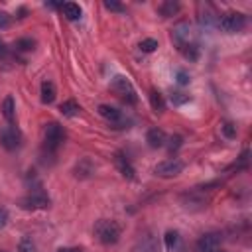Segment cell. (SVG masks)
I'll return each mask as SVG.
<instances>
[{
    "instance_id": "9a60e30c",
    "label": "cell",
    "mask_w": 252,
    "mask_h": 252,
    "mask_svg": "<svg viewBox=\"0 0 252 252\" xmlns=\"http://www.w3.org/2000/svg\"><path fill=\"white\" fill-rule=\"evenodd\" d=\"M75 177H81V179H85V177H89L91 173H94V165H93V161L91 159H81L77 165H75Z\"/></svg>"
},
{
    "instance_id": "8992f818",
    "label": "cell",
    "mask_w": 252,
    "mask_h": 252,
    "mask_svg": "<svg viewBox=\"0 0 252 252\" xmlns=\"http://www.w3.org/2000/svg\"><path fill=\"white\" fill-rule=\"evenodd\" d=\"M20 140H22V136H20L18 128L12 126V124L0 132V142H2V146H4L6 150H16V148L20 146Z\"/></svg>"
},
{
    "instance_id": "836d02e7",
    "label": "cell",
    "mask_w": 252,
    "mask_h": 252,
    "mask_svg": "<svg viewBox=\"0 0 252 252\" xmlns=\"http://www.w3.org/2000/svg\"><path fill=\"white\" fill-rule=\"evenodd\" d=\"M213 252H224V250H222V248L219 246V248H217V250H213Z\"/></svg>"
},
{
    "instance_id": "ffe728a7",
    "label": "cell",
    "mask_w": 252,
    "mask_h": 252,
    "mask_svg": "<svg viewBox=\"0 0 252 252\" xmlns=\"http://www.w3.org/2000/svg\"><path fill=\"white\" fill-rule=\"evenodd\" d=\"M158 10H159V14H161L163 18H169V16H173V14L179 10V4H177V2L167 0V2H161V4L158 6Z\"/></svg>"
},
{
    "instance_id": "3957f363",
    "label": "cell",
    "mask_w": 252,
    "mask_h": 252,
    "mask_svg": "<svg viewBox=\"0 0 252 252\" xmlns=\"http://www.w3.org/2000/svg\"><path fill=\"white\" fill-rule=\"evenodd\" d=\"M43 142L49 152H55L65 142V130L59 122H47L43 128Z\"/></svg>"
},
{
    "instance_id": "f1b7e54d",
    "label": "cell",
    "mask_w": 252,
    "mask_h": 252,
    "mask_svg": "<svg viewBox=\"0 0 252 252\" xmlns=\"http://www.w3.org/2000/svg\"><path fill=\"white\" fill-rule=\"evenodd\" d=\"M181 146V136H171L169 138V144H167V148H169V152H173V150H177Z\"/></svg>"
},
{
    "instance_id": "f546056e",
    "label": "cell",
    "mask_w": 252,
    "mask_h": 252,
    "mask_svg": "<svg viewBox=\"0 0 252 252\" xmlns=\"http://www.w3.org/2000/svg\"><path fill=\"white\" fill-rule=\"evenodd\" d=\"M8 26H10V16L0 10V30H4V28H8Z\"/></svg>"
},
{
    "instance_id": "6da1fadb",
    "label": "cell",
    "mask_w": 252,
    "mask_h": 252,
    "mask_svg": "<svg viewBox=\"0 0 252 252\" xmlns=\"http://www.w3.org/2000/svg\"><path fill=\"white\" fill-rule=\"evenodd\" d=\"M120 224L116 220H110V219H98L94 222V236L98 242L110 246V244H116L120 240Z\"/></svg>"
},
{
    "instance_id": "4316f807",
    "label": "cell",
    "mask_w": 252,
    "mask_h": 252,
    "mask_svg": "<svg viewBox=\"0 0 252 252\" xmlns=\"http://www.w3.org/2000/svg\"><path fill=\"white\" fill-rule=\"evenodd\" d=\"M104 8L110 10V12H124V6L116 0H104Z\"/></svg>"
},
{
    "instance_id": "44dd1931",
    "label": "cell",
    "mask_w": 252,
    "mask_h": 252,
    "mask_svg": "<svg viewBox=\"0 0 252 252\" xmlns=\"http://www.w3.org/2000/svg\"><path fill=\"white\" fill-rule=\"evenodd\" d=\"M150 102H152V108H154L156 112H163V110H165L163 96H161L158 91H152V93H150Z\"/></svg>"
},
{
    "instance_id": "7c38bea8",
    "label": "cell",
    "mask_w": 252,
    "mask_h": 252,
    "mask_svg": "<svg viewBox=\"0 0 252 252\" xmlns=\"http://www.w3.org/2000/svg\"><path fill=\"white\" fill-rule=\"evenodd\" d=\"M114 161H116V167L120 169V173L126 177V179H134L136 175V171H134V167H132V163L122 156V154H116V158H114Z\"/></svg>"
},
{
    "instance_id": "4fadbf2b",
    "label": "cell",
    "mask_w": 252,
    "mask_h": 252,
    "mask_svg": "<svg viewBox=\"0 0 252 252\" xmlns=\"http://www.w3.org/2000/svg\"><path fill=\"white\" fill-rule=\"evenodd\" d=\"M163 242H165L167 252H179V248H181V238H179L177 230H167L163 236Z\"/></svg>"
},
{
    "instance_id": "ba28073f",
    "label": "cell",
    "mask_w": 252,
    "mask_h": 252,
    "mask_svg": "<svg viewBox=\"0 0 252 252\" xmlns=\"http://www.w3.org/2000/svg\"><path fill=\"white\" fill-rule=\"evenodd\" d=\"M20 207L22 209H47L49 207V199L43 197V195H30L26 199L20 201Z\"/></svg>"
},
{
    "instance_id": "ac0fdd59",
    "label": "cell",
    "mask_w": 252,
    "mask_h": 252,
    "mask_svg": "<svg viewBox=\"0 0 252 252\" xmlns=\"http://www.w3.org/2000/svg\"><path fill=\"white\" fill-rule=\"evenodd\" d=\"M179 51H181L183 57L189 59V61H197V59H199V45H197V43H191V41H189V43L181 45Z\"/></svg>"
},
{
    "instance_id": "2e32d148",
    "label": "cell",
    "mask_w": 252,
    "mask_h": 252,
    "mask_svg": "<svg viewBox=\"0 0 252 252\" xmlns=\"http://www.w3.org/2000/svg\"><path fill=\"white\" fill-rule=\"evenodd\" d=\"M55 94H57V89L51 81H43L41 83V102L45 104H51L55 100Z\"/></svg>"
},
{
    "instance_id": "277c9868",
    "label": "cell",
    "mask_w": 252,
    "mask_h": 252,
    "mask_svg": "<svg viewBox=\"0 0 252 252\" xmlns=\"http://www.w3.org/2000/svg\"><path fill=\"white\" fill-rule=\"evenodd\" d=\"M185 163L177 158H169V159H163L159 161L156 167H154V173L158 177H163V179H169V177H177L181 171H183Z\"/></svg>"
},
{
    "instance_id": "30bf717a",
    "label": "cell",
    "mask_w": 252,
    "mask_h": 252,
    "mask_svg": "<svg viewBox=\"0 0 252 252\" xmlns=\"http://www.w3.org/2000/svg\"><path fill=\"white\" fill-rule=\"evenodd\" d=\"M98 114L102 118H106L108 122H120L122 120V110H118L116 106H110V104H98Z\"/></svg>"
},
{
    "instance_id": "d6a6232c",
    "label": "cell",
    "mask_w": 252,
    "mask_h": 252,
    "mask_svg": "<svg viewBox=\"0 0 252 252\" xmlns=\"http://www.w3.org/2000/svg\"><path fill=\"white\" fill-rule=\"evenodd\" d=\"M0 55H6V45H4L2 39H0Z\"/></svg>"
},
{
    "instance_id": "4dcf8cb0",
    "label": "cell",
    "mask_w": 252,
    "mask_h": 252,
    "mask_svg": "<svg viewBox=\"0 0 252 252\" xmlns=\"http://www.w3.org/2000/svg\"><path fill=\"white\" fill-rule=\"evenodd\" d=\"M6 222H8V213H6V209H0V228H4Z\"/></svg>"
},
{
    "instance_id": "7402d4cb",
    "label": "cell",
    "mask_w": 252,
    "mask_h": 252,
    "mask_svg": "<svg viewBox=\"0 0 252 252\" xmlns=\"http://www.w3.org/2000/svg\"><path fill=\"white\" fill-rule=\"evenodd\" d=\"M138 49H140L142 53H152V51L158 49V39H154V37H146V39H142V41L138 43Z\"/></svg>"
},
{
    "instance_id": "7a4b0ae2",
    "label": "cell",
    "mask_w": 252,
    "mask_h": 252,
    "mask_svg": "<svg viewBox=\"0 0 252 252\" xmlns=\"http://www.w3.org/2000/svg\"><path fill=\"white\" fill-rule=\"evenodd\" d=\"M110 91L116 93V96H118L120 100H124L126 104H136V102H138L136 89L132 87V83H130L124 75L112 77V81H110Z\"/></svg>"
},
{
    "instance_id": "52a82bcc",
    "label": "cell",
    "mask_w": 252,
    "mask_h": 252,
    "mask_svg": "<svg viewBox=\"0 0 252 252\" xmlns=\"http://www.w3.org/2000/svg\"><path fill=\"white\" fill-rule=\"evenodd\" d=\"M220 246V236L217 232H207L197 240V252H213Z\"/></svg>"
},
{
    "instance_id": "603a6c76",
    "label": "cell",
    "mask_w": 252,
    "mask_h": 252,
    "mask_svg": "<svg viewBox=\"0 0 252 252\" xmlns=\"http://www.w3.org/2000/svg\"><path fill=\"white\" fill-rule=\"evenodd\" d=\"M220 132H222V136H224V138L232 140V138H236V124L226 120V122H222V124H220Z\"/></svg>"
},
{
    "instance_id": "484cf974",
    "label": "cell",
    "mask_w": 252,
    "mask_h": 252,
    "mask_svg": "<svg viewBox=\"0 0 252 252\" xmlns=\"http://www.w3.org/2000/svg\"><path fill=\"white\" fill-rule=\"evenodd\" d=\"M189 100H191V96L185 94V93H173V94H171V102H173L175 106L185 104V102H189Z\"/></svg>"
},
{
    "instance_id": "8fae6325",
    "label": "cell",
    "mask_w": 252,
    "mask_h": 252,
    "mask_svg": "<svg viewBox=\"0 0 252 252\" xmlns=\"http://www.w3.org/2000/svg\"><path fill=\"white\" fill-rule=\"evenodd\" d=\"M61 14H63L69 22H75V20L81 18L83 10H81V6L75 4V2H65V4H61Z\"/></svg>"
},
{
    "instance_id": "d6986e66",
    "label": "cell",
    "mask_w": 252,
    "mask_h": 252,
    "mask_svg": "<svg viewBox=\"0 0 252 252\" xmlns=\"http://www.w3.org/2000/svg\"><path fill=\"white\" fill-rule=\"evenodd\" d=\"M59 112L63 114V116H77L79 112H81V106L75 102V100H65V102H61V106H59Z\"/></svg>"
},
{
    "instance_id": "5bb4252c",
    "label": "cell",
    "mask_w": 252,
    "mask_h": 252,
    "mask_svg": "<svg viewBox=\"0 0 252 252\" xmlns=\"http://www.w3.org/2000/svg\"><path fill=\"white\" fill-rule=\"evenodd\" d=\"M171 37H173V41L177 43V47L189 43V28H187V24H179V26L173 30Z\"/></svg>"
},
{
    "instance_id": "cb8c5ba5",
    "label": "cell",
    "mask_w": 252,
    "mask_h": 252,
    "mask_svg": "<svg viewBox=\"0 0 252 252\" xmlns=\"http://www.w3.org/2000/svg\"><path fill=\"white\" fill-rule=\"evenodd\" d=\"M18 250H20V252H37V250H35V242H33L30 236H24V238L20 240Z\"/></svg>"
},
{
    "instance_id": "d4e9b609",
    "label": "cell",
    "mask_w": 252,
    "mask_h": 252,
    "mask_svg": "<svg viewBox=\"0 0 252 252\" xmlns=\"http://www.w3.org/2000/svg\"><path fill=\"white\" fill-rule=\"evenodd\" d=\"M16 47H18L20 51H32V49L35 47V41L30 39V37H22V39L16 41Z\"/></svg>"
},
{
    "instance_id": "5b68a950",
    "label": "cell",
    "mask_w": 252,
    "mask_h": 252,
    "mask_svg": "<svg viewBox=\"0 0 252 252\" xmlns=\"http://www.w3.org/2000/svg\"><path fill=\"white\" fill-rule=\"evenodd\" d=\"M244 26H246V18H244V14H240V12H228V14H224V16L219 20V28H220L222 32H226V33L240 32Z\"/></svg>"
},
{
    "instance_id": "83f0119b",
    "label": "cell",
    "mask_w": 252,
    "mask_h": 252,
    "mask_svg": "<svg viewBox=\"0 0 252 252\" xmlns=\"http://www.w3.org/2000/svg\"><path fill=\"white\" fill-rule=\"evenodd\" d=\"M177 83H179V85H189V83H191V75H189L185 69H179V71H177Z\"/></svg>"
},
{
    "instance_id": "9c48e42d",
    "label": "cell",
    "mask_w": 252,
    "mask_h": 252,
    "mask_svg": "<svg viewBox=\"0 0 252 252\" xmlns=\"http://www.w3.org/2000/svg\"><path fill=\"white\" fill-rule=\"evenodd\" d=\"M146 142L150 148H161L165 146V132L161 128H150L146 134Z\"/></svg>"
},
{
    "instance_id": "1f68e13d",
    "label": "cell",
    "mask_w": 252,
    "mask_h": 252,
    "mask_svg": "<svg viewBox=\"0 0 252 252\" xmlns=\"http://www.w3.org/2000/svg\"><path fill=\"white\" fill-rule=\"evenodd\" d=\"M57 252H83L81 248H59Z\"/></svg>"
},
{
    "instance_id": "e0dca14e",
    "label": "cell",
    "mask_w": 252,
    "mask_h": 252,
    "mask_svg": "<svg viewBox=\"0 0 252 252\" xmlns=\"http://www.w3.org/2000/svg\"><path fill=\"white\" fill-rule=\"evenodd\" d=\"M2 114L8 120V124H14V120H16V102H14L12 96H6L4 98V102H2Z\"/></svg>"
}]
</instances>
